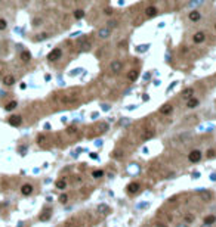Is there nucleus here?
Returning <instances> with one entry per match:
<instances>
[{"instance_id":"f3484780","label":"nucleus","mask_w":216,"mask_h":227,"mask_svg":"<svg viewBox=\"0 0 216 227\" xmlns=\"http://www.w3.org/2000/svg\"><path fill=\"white\" fill-rule=\"evenodd\" d=\"M98 212L99 214H108V212H110V208H108L105 204H102V205L98 207Z\"/></svg>"},{"instance_id":"b1692460","label":"nucleus","mask_w":216,"mask_h":227,"mask_svg":"<svg viewBox=\"0 0 216 227\" xmlns=\"http://www.w3.org/2000/svg\"><path fill=\"white\" fill-rule=\"evenodd\" d=\"M194 220H195L194 214H187V215H185V221H187V223H193Z\"/></svg>"},{"instance_id":"aec40b11","label":"nucleus","mask_w":216,"mask_h":227,"mask_svg":"<svg viewBox=\"0 0 216 227\" xmlns=\"http://www.w3.org/2000/svg\"><path fill=\"white\" fill-rule=\"evenodd\" d=\"M85 16V12L82 11V9H77V11H74V18L76 19H82Z\"/></svg>"},{"instance_id":"7ed1b4c3","label":"nucleus","mask_w":216,"mask_h":227,"mask_svg":"<svg viewBox=\"0 0 216 227\" xmlns=\"http://www.w3.org/2000/svg\"><path fill=\"white\" fill-rule=\"evenodd\" d=\"M204 40H206V34L203 31H197L193 35V43H195V44H201Z\"/></svg>"},{"instance_id":"9b49d317","label":"nucleus","mask_w":216,"mask_h":227,"mask_svg":"<svg viewBox=\"0 0 216 227\" xmlns=\"http://www.w3.org/2000/svg\"><path fill=\"white\" fill-rule=\"evenodd\" d=\"M3 84L5 86H14L15 84V77L14 75H6V77H3Z\"/></svg>"},{"instance_id":"f257e3e1","label":"nucleus","mask_w":216,"mask_h":227,"mask_svg":"<svg viewBox=\"0 0 216 227\" xmlns=\"http://www.w3.org/2000/svg\"><path fill=\"white\" fill-rule=\"evenodd\" d=\"M61 55H62V50L56 47V49H53V50L48 55V61H49V62H55V61H58V59L61 58Z\"/></svg>"},{"instance_id":"4be33fe9","label":"nucleus","mask_w":216,"mask_h":227,"mask_svg":"<svg viewBox=\"0 0 216 227\" xmlns=\"http://www.w3.org/2000/svg\"><path fill=\"white\" fill-rule=\"evenodd\" d=\"M6 27H8V22L3 19V18H0V31H3V30H6Z\"/></svg>"},{"instance_id":"9d476101","label":"nucleus","mask_w":216,"mask_h":227,"mask_svg":"<svg viewBox=\"0 0 216 227\" xmlns=\"http://www.w3.org/2000/svg\"><path fill=\"white\" fill-rule=\"evenodd\" d=\"M198 99H195V97H190L188 99V102H187V108H190V109H194V108H197L198 106Z\"/></svg>"},{"instance_id":"4468645a","label":"nucleus","mask_w":216,"mask_h":227,"mask_svg":"<svg viewBox=\"0 0 216 227\" xmlns=\"http://www.w3.org/2000/svg\"><path fill=\"white\" fill-rule=\"evenodd\" d=\"M127 78H129L130 81H135V80L138 78V71H136V69H132V71H129V74H127Z\"/></svg>"},{"instance_id":"a878e982","label":"nucleus","mask_w":216,"mask_h":227,"mask_svg":"<svg viewBox=\"0 0 216 227\" xmlns=\"http://www.w3.org/2000/svg\"><path fill=\"white\" fill-rule=\"evenodd\" d=\"M201 198H203L204 201H210V198H212V195H210L209 192H206V193H203V195H201Z\"/></svg>"},{"instance_id":"f03ea898","label":"nucleus","mask_w":216,"mask_h":227,"mask_svg":"<svg viewBox=\"0 0 216 227\" xmlns=\"http://www.w3.org/2000/svg\"><path fill=\"white\" fill-rule=\"evenodd\" d=\"M122 68H123V62H122V61H113V62L110 63V71H111L113 74H119V72L122 71Z\"/></svg>"},{"instance_id":"cd10ccee","label":"nucleus","mask_w":216,"mask_h":227,"mask_svg":"<svg viewBox=\"0 0 216 227\" xmlns=\"http://www.w3.org/2000/svg\"><path fill=\"white\" fill-rule=\"evenodd\" d=\"M46 37H48V34H40V35L37 37V40H40V39H46Z\"/></svg>"},{"instance_id":"bb28decb","label":"nucleus","mask_w":216,"mask_h":227,"mask_svg":"<svg viewBox=\"0 0 216 227\" xmlns=\"http://www.w3.org/2000/svg\"><path fill=\"white\" fill-rule=\"evenodd\" d=\"M68 201V196L67 195H61V198H59V202H62V204H65Z\"/></svg>"},{"instance_id":"c756f323","label":"nucleus","mask_w":216,"mask_h":227,"mask_svg":"<svg viewBox=\"0 0 216 227\" xmlns=\"http://www.w3.org/2000/svg\"><path fill=\"white\" fill-rule=\"evenodd\" d=\"M207 155H209V157H213V155H215V152H213V150H209Z\"/></svg>"},{"instance_id":"f8f14e48","label":"nucleus","mask_w":216,"mask_h":227,"mask_svg":"<svg viewBox=\"0 0 216 227\" xmlns=\"http://www.w3.org/2000/svg\"><path fill=\"white\" fill-rule=\"evenodd\" d=\"M139 183H130L129 186H127V192L129 193H136L138 190H139Z\"/></svg>"},{"instance_id":"0eeeda50","label":"nucleus","mask_w":216,"mask_h":227,"mask_svg":"<svg viewBox=\"0 0 216 227\" xmlns=\"http://www.w3.org/2000/svg\"><path fill=\"white\" fill-rule=\"evenodd\" d=\"M188 19H190L191 22H198V21L201 19V13H200L198 11H191V12L188 13Z\"/></svg>"},{"instance_id":"473e14b6","label":"nucleus","mask_w":216,"mask_h":227,"mask_svg":"<svg viewBox=\"0 0 216 227\" xmlns=\"http://www.w3.org/2000/svg\"><path fill=\"white\" fill-rule=\"evenodd\" d=\"M215 30H216V24H215Z\"/></svg>"},{"instance_id":"20e7f679","label":"nucleus","mask_w":216,"mask_h":227,"mask_svg":"<svg viewBox=\"0 0 216 227\" xmlns=\"http://www.w3.org/2000/svg\"><path fill=\"white\" fill-rule=\"evenodd\" d=\"M8 121H9V124H11L12 127H19L21 123H22V117H21V115H11V118H9Z\"/></svg>"},{"instance_id":"393cba45","label":"nucleus","mask_w":216,"mask_h":227,"mask_svg":"<svg viewBox=\"0 0 216 227\" xmlns=\"http://www.w3.org/2000/svg\"><path fill=\"white\" fill-rule=\"evenodd\" d=\"M107 27H108V28H114V27H117V21H108Z\"/></svg>"},{"instance_id":"1a4fd4ad","label":"nucleus","mask_w":216,"mask_h":227,"mask_svg":"<svg viewBox=\"0 0 216 227\" xmlns=\"http://www.w3.org/2000/svg\"><path fill=\"white\" fill-rule=\"evenodd\" d=\"M157 13H158V9H157L156 6H148V8L145 9V15H147L148 18H154Z\"/></svg>"},{"instance_id":"7c9ffc66","label":"nucleus","mask_w":216,"mask_h":227,"mask_svg":"<svg viewBox=\"0 0 216 227\" xmlns=\"http://www.w3.org/2000/svg\"><path fill=\"white\" fill-rule=\"evenodd\" d=\"M156 227H166V226H164V224H157Z\"/></svg>"},{"instance_id":"6e6552de","label":"nucleus","mask_w":216,"mask_h":227,"mask_svg":"<svg viewBox=\"0 0 216 227\" xmlns=\"http://www.w3.org/2000/svg\"><path fill=\"white\" fill-rule=\"evenodd\" d=\"M172 112H173V106L170 103H166V105H163L160 108V114H161V115H170Z\"/></svg>"},{"instance_id":"c85d7f7f","label":"nucleus","mask_w":216,"mask_h":227,"mask_svg":"<svg viewBox=\"0 0 216 227\" xmlns=\"http://www.w3.org/2000/svg\"><path fill=\"white\" fill-rule=\"evenodd\" d=\"M105 13H108V15L113 13V9H105Z\"/></svg>"},{"instance_id":"ddd939ff","label":"nucleus","mask_w":216,"mask_h":227,"mask_svg":"<svg viewBox=\"0 0 216 227\" xmlns=\"http://www.w3.org/2000/svg\"><path fill=\"white\" fill-rule=\"evenodd\" d=\"M21 192H22V195H31L33 193V186L31 184H24L21 187Z\"/></svg>"},{"instance_id":"dca6fc26","label":"nucleus","mask_w":216,"mask_h":227,"mask_svg":"<svg viewBox=\"0 0 216 227\" xmlns=\"http://www.w3.org/2000/svg\"><path fill=\"white\" fill-rule=\"evenodd\" d=\"M18 106V102H15V100H12V102H9V103H6V106H5V109L9 112V111H14L15 108Z\"/></svg>"},{"instance_id":"412c9836","label":"nucleus","mask_w":216,"mask_h":227,"mask_svg":"<svg viewBox=\"0 0 216 227\" xmlns=\"http://www.w3.org/2000/svg\"><path fill=\"white\" fill-rule=\"evenodd\" d=\"M65 186H67V181H65V180H58V181H56V187H58V189H64Z\"/></svg>"},{"instance_id":"a211bd4d","label":"nucleus","mask_w":216,"mask_h":227,"mask_svg":"<svg viewBox=\"0 0 216 227\" xmlns=\"http://www.w3.org/2000/svg\"><path fill=\"white\" fill-rule=\"evenodd\" d=\"M193 94H194V90H193V89H187V90L182 92V97H184V99H190Z\"/></svg>"},{"instance_id":"2eb2a0df","label":"nucleus","mask_w":216,"mask_h":227,"mask_svg":"<svg viewBox=\"0 0 216 227\" xmlns=\"http://www.w3.org/2000/svg\"><path fill=\"white\" fill-rule=\"evenodd\" d=\"M21 59H22L24 62H30V61H31V53L27 52V50H24V52L21 53Z\"/></svg>"},{"instance_id":"6ab92c4d","label":"nucleus","mask_w":216,"mask_h":227,"mask_svg":"<svg viewBox=\"0 0 216 227\" xmlns=\"http://www.w3.org/2000/svg\"><path fill=\"white\" fill-rule=\"evenodd\" d=\"M215 221H216V217H215V215H207V217L204 218V224H207V226H209V224H213Z\"/></svg>"},{"instance_id":"39448f33","label":"nucleus","mask_w":216,"mask_h":227,"mask_svg":"<svg viewBox=\"0 0 216 227\" xmlns=\"http://www.w3.org/2000/svg\"><path fill=\"white\" fill-rule=\"evenodd\" d=\"M98 35L101 37V39H108V37L111 35V28H108V27H102L98 30Z\"/></svg>"},{"instance_id":"423d86ee","label":"nucleus","mask_w":216,"mask_h":227,"mask_svg":"<svg viewBox=\"0 0 216 227\" xmlns=\"http://www.w3.org/2000/svg\"><path fill=\"white\" fill-rule=\"evenodd\" d=\"M188 159L191 161V162H198L200 159H201V152L200 150H193V152H190V155H188Z\"/></svg>"},{"instance_id":"2f4dec72","label":"nucleus","mask_w":216,"mask_h":227,"mask_svg":"<svg viewBox=\"0 0 216 227\" xmlns=\"http://www.w3.org/2000/svg\"><path fill=\"white\" fill-rule=\"evenodd\" d=\"M178 227H187V226H178Z\"/></svg>"},{"instance_id":"5701e85b","label":"nucleus","mask_w":216,"mask_h":227,"mask_svg":"<svg viewBox=\"0 0 216 227\" xmlns=\"http://www.w3.org/2000/svg\"><path fill=\"white\" fill-rule=\"evenodd\" d=\"M92 176H93L95 178L102 177V176H104V171H102V170H96V171H93V173H92Z\"/></svg>"}]
</instances>
